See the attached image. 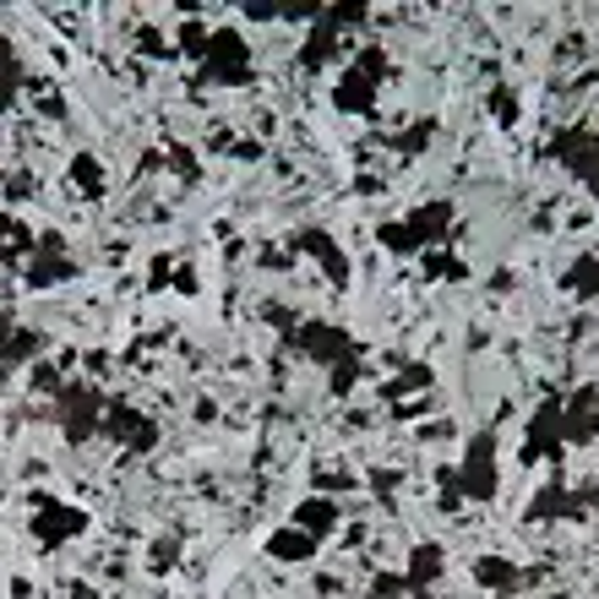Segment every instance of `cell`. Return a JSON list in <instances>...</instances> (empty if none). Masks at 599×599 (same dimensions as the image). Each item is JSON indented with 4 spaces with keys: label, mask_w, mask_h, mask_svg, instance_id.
<instances>
[{
    "label": "cell",
    "mask_w": 599,
    "mask_h": 599,
    "mask_svg": "<svg viewBox=\"0 0 599 599\" xmlns=\"http://www.w3.org/2000/svg\"><path fill=\"white\" fill-rule=\"evenodd\" d=\"M273 556H284V562H306V556H311V535H284V540H273Z\"/></svg>",
    "instance_id": "6da1fadb"
},
{
    "label": "cell",
    "mask_w": 599,
    "mask_h": 599,
    "mask_svg": "<svg viewBox=\"0 0 599 599\" xmlns=\"http://www.w3.org/2000/svg\"><path fill=\"white\" fill-rule=\"evenodd\" d=\"M295 524H306V529H316V535H322V529L333 524V507H327V502H306V507L295 513Z\"/></svg>",
    "instance_id": "7a4b0ae2"
}]
</instances>
